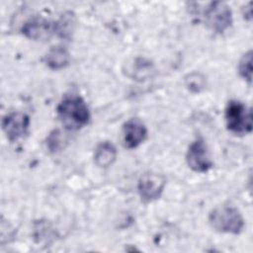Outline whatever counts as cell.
<instances>
[{
  "label": "cell",
  "instance_id": "cell-1",
  "mask_svg": "<svg viewBox=\"0 0 253 253\" xmlns=\"http://www.w3.org/2000/svg\"><path fill=\"white\" fill-rule=\"evenodd\" d=\"M57 116L66 129L75 130L89 123L90 112L87 104L78 95L65 96L57 106Z\"/></svg>",
  "mask_w": 253,
  "mask_h": 253
},
{
  "label": "cell",
  "instance_id": "cell-2",
  "mask_svg": "<svg viewBox=\"0 0 253 253\" xmlns=\"http://www.w3.org/2000/svg\"><path fill=\"white\" fill-rule=\"evenodd\" d=\"M210 225L222 233L239 234L244 227V219L237 208L222 205L214 208L209 214Z\"/></svg>",
  "mask_w": 253,
  "mask_h": 253
},
{
  "label": "cell",
  "instance_id": "cell-3",
  "mask_svg": "<svg viewBox=\"0 0 253 253\" xmlns=\"http://www.w3.org/2000/svg\"><path fill=\"white\" fill-rule=\"evenodd\" d=\"M227 129L235 134H247L252 130V111L239 101H229L225 108Z\"/></svg>",
  "mask_w": 253,
  "mask_h": 253
},
{
  "label": "cell",
  "instance_id": "cell-4",
  "mask_svg": "<svg viewBox=\"0 0 253 253\" xmlns=\"http://www.w3.org/2000/svg\"><path fill=\"white\" fill-rule=\"evenodd\" d=\"M205 25L215 33H223L232 25V13L223 2H211L203 11Z\"/></svg>",
  "mask_w": 253,
  "mask_h": 253
},
{
  "label": "cell",
  "instance_id": "cell-5",
  "mask_svg": "<svg viewBox=\"0 0 253 253\" xmlns=\"http://www.w3.org/2000/svg\"><path fill=\"white\" fill-rule=\"evenodd\" d=\"M186 162L193 171L198 173L208 172L212 167L208 146L203 139H197L190 144L186 154Z\"/></svg>",
  "mask_w": 253,
  "mask_h": 253
},
{
  "label": "cell",
  "instance_id": "cell-6",
  "mask_svg": "<svg viewBox=\"0 0 253 253\" xmlns=\"http://www.w3.org/2000/svg\"><path fill=\"white\" fill-rule=\"evenodd\" d=\"M165 178L158 173L147 172L142 174L138 180L137 190L141 201L144 203H150L157 200L165 187Z\"/></svg>",
  "mask_w": 253,
  "mask_h": 253
},
{
  "label": "cell",
  "instance_id": "cell-7",
  "mask_svg": "<svg viewBox=\"0 0 253 253\" xmlns=\"http://www.w3.org/2000/svg\"><path fill=\"white\" fill-rule=\"evenodd\" d=\"M22 33L30 40L45 42L56 34L55 22L42 17H33L23 25Z\"/></svg>",
  "mask_w": 253,
  "mask_h": 253
},
{
  "label": "cell",
  "instance_id": "cell-8",
  "mask_svg": "<svg viewBox=\"0 0 253 253\" xmlns=\"http://www.w3.org/2000/svg\"><path fill=\"white\" fill-rule=\"evenodd\" d=\"M30 118L24 113L14 112L6 115L2 120V128L10 141L24 137L29 130Z\"/></svg>",
  "mask_w": 253,
  "mask_h": 253
},
{
  "label": "cell",
  "instance_id": "cell-9",
  "mask_svg": "<svg viewBox=\"0 0 253 253\" xmlns=\"http://www.w3.org/2000/svg\"><path fill=\"white\" fill-rule=\"evenodd\" d=\"M123 142L126 148L132 149L143 142L147 135L145 125L137 118H132L126 121L122 130Z\"/></svg>",
  "mask_w": 253,
  "mask_h": 253
},
{
  "label": "cell",
  "instance_id": "cell-10",
  "mask_svg": "<svg viewBox=\"0 0 253 253\" xmlns=\"http://www.w3.org/2000/svg\"><path fill=\"white\" fill-rule=\"evenodd\" d=\"M44 61L46 65L53 70L62 69L69 64L70 54L64 46H53L46 53Z\"/></svg>",
  "mask_w": 253,
  "mask_h": 253
},
{
  "label": "cell",
  "instance_id": "cell-11",
  "mask_svg": "<svg viewBox=\"0 0 253 253\" xmlns=\"http://www.w3.org/2000/svg\"><path fill=\"white\" fill-rule=\"evenodd\" d=\"M116 157L117 150L113 143L104 141L97 145L94 153V161L97 166L101 168H107L114 163Z\"/></svg>",
  "mask_w": 253,
  "mask_h": 253
},
{
  "label": "cell",
  "instance_id": "cell-12",
  "mask_svg": "<svg viewBox=\"0 0 253 253\" xmlns=\"http://www.w3.org/2000/svg\"><path fill=\"white\" fill-rule=\"evenodd\" d=\"M75 27V17L71 12L64 13L59 20L55 22V31L58 37L63 39H68L74 31Z\"/></svg>",
  "mask_w": 253,
  "mask_h": 253
},
{
  "label": "cell",
  "instance_id": "cell-13",
  "mask_svg": "<svg viewBox=\"0 0 253 253\" xmlns=\"http://www.w3.org/2000/svg\"><path fill=\"white\" fill-rule=\"evenodd\" d=\"M238 73L249 84L252 81V51L245 52L238 63Z\"/></svg>",
  "mask_w": 253,
  "mask_h": 253
},
{
  "label": "cell",
  "instance_id": "cell-14",
  "mask_svg": "<svg viewBox=\"0 0 253 253\" xmlns=\"http://www.w3.org/2000/svg\"><path fill=\"white\" fill-rule=\"evenodd\" d=\"M186 86L192 92H199L205 87V78L200 73H192L186 77Z\"/></svg>",
  "mask_w": 253,
  "mask_h": 253
}]
</instances>
